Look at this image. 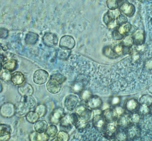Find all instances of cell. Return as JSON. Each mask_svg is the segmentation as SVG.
<instances>
[{
  "mask_svg": "<svg viewBox=\"0 0 152 141\" xmlns=\"http://www.w3.org/2000/svg\"><path fill=\"white\" fill-rule=\"evenodd\" d=\"M118 3L119 10L125 16L132 17L134 15L135 12V7L127 0H118Z\"/></svg>",
  "mask_w": 152,
  "mask_h": 141,
  "instance_id": "6da1fadb",
  "label": "cell"
},
{
  "mask_svg": "<svg viewBox=\"0 0 152 141\" xmlns=\"http://www.w3.org/2000/svg\"><path fill=\"white\" fill-rule=\"evenodd\" d=\"M75 113L78 116L79 120L87 123L91 119L93 115V111L89 108L83 105L79 106L76 108Z\"/></svg>",
  "mask_w": 152,
  "mask_h": 141,
  "instance_id": "7a4b0ae2",
  "label": "cell"
},
{
  "mask_svg": "<svg viewBox=\"0 0 152 141\" xmlns=\"http://www.w3.org/2000/svg\"><path fill=\"white\" fill-rule=\"evenodd\" d=\"M49 77V74L43 69L37 70L33 75V81L38 85H41L46 83Z\"/></svg>",
  "mask_w": 152,
  "mask_h": 141,
  "instance_id": "3957f363",
  "label": "cell"
},
{
  "mask_svg": "<svg viewBox=\"0 0 152 141\" xmlns=\"http://www.w3.org/2000/svg\"><path fill=\"white\" fill-rule=\"evenodd\" d=\"M75 41L71 36L65 35L62 37L59 41V46L60 48L64 49L71 50L75 46Z\"/></svg>",
  "mask_w": 152,
  "mask_h": 141,
  "instance_id": "277c9868",
  "label": "cell"
},
{
  "mask_svg": "<svg viewBox=\"0 0 152 141\" xmlns=\"http://www.w3.org/2000/svg\"><path fill=\"white\" fill-rule=\"evenodd\" d=\"M78 98L77 96L74 94H70L66 96L65 99L64 106L68 110L72 111L76 109L78 103Z\"/></svg>",
  "mask_w": 152,
  "mask_h": 141,
  "instance_id": "5b68a950",
  "label": "cell"
},
{
  "mask_svg": "<svg viewBox=\"0 0 152 141\" xmlns=\"http://www.w3.org/2000/svg\"><path fill=\"white\" fill-rule=\"evenodd\" d=\"M42 41L43 44L48 47H55L58 43V37L56 34L48 32L43 36Z\"/></svg>",
  "mask_w": 152,
  "mask_h": 141,
  "instance_id": "8992f818",
  "label": "cell"
},
{
  "mask_svg": "<svg viewBox=\"0 0 152 141\" xmlns=\"http://www.w3.org/2000/svg\"><path fill=\"white\" fill-rule=\"evenodd\" d=\"M118 125L117 122L111 123H107L104 127V135L107 138L111 139L115 136L117 131H118Z\"/></svg>",
  "mask_w": 152,
  "mask_h": 141,
  "instance_id": "52a82bcc",
  "label": "cell"
},
{
  "mask_svg": "<svg viewBox=\"0 0 152 141\" xmlns=\"http://www.w3.org/2000/svg\"><path fill=\"white\" fill-rule=\"evenodd\" d=\"M126 131L128 139L130 140L140 135V127L138 124H131L126 128Z\"/></svg>",
  "mask_w": 152,
  "mask_h": 141,
  "instance_id": "ba28073f",
  "label": "cell"
},
{
  "mask_svg": "<svg viewBox=\"0 0 152 141\" xmlns=\"http://www.w3.org/2000/svg\"><path fill=\"white\" fill-rule=\"evenodd\" d=\"M65 116L64 110L62 108H57L50 115V121L52 124H57Z\"/></svg>",
  "mask_w": 152,
  "mask_h": 141,
  "instance_id": "9c48e42d",
  "label": "cell"
},
{
  "mask_svg": "<svg viewBox=\"0 0 152 141\" xmlns=\"http://www.w3.org/2000/svg\"><path fill=\"white\" fill-rule=\"evenodd\" d=\"M61 88L62 84L51 78L47 83L48 91L52 94L59 93L61 91Z\"/></svg>",
  "mask_w": 152,
  "mask_h": 141,
  "instance_id": "30bf717a",
  "label": "cell"
},
{
  "mask_svg": "<svg viewBox=\"0 0 152 141\" xmlns=\"http://www.w3.org/2000/svg\"><path fill=\"white\" fill-rule=\"evenodd\" d=\"M15 107L11 103H6L3 104L1 108V115L3 117H11L15 114Z\"/></svg>",
  "mask_w": 152,
  "mask_h": 141,
  "instance_id": "8fae6325",
  "label": "cell"
},
{
  "mask_svg": "<svg viewBox=\"0 0 152 141\" xmlns=\"http://www.w3.org/2000/svg\"><path fill=\"white\" fill-rule=\"evenodd\" d=\"M140 103L135 98H130L126 100L124 103V108L128 112H132L137 111L140 107Z\"/></svg>",
  "mask_w": 152,
  "mask_h": 141,
  "instance_id": "7c38bea8",
  "label": "cell"
},
{
  "mask_svg": "<svg viewBox=\"0 0 152 141\" xmlns=\"http://www.w3.org/2000/svg\"><path fill=\"white\" fill-rule=\"evenodd\" d=\"M102 115L107 123H111L117 122L118 116L114 109H107L102 112Z\"/></svg>",
  "mask_w": 152,
  "mask_h": 141,
  "instance_id": "4fadbf2b",
  "label": "cell"
},
{
  "mask_svg": "<svg viewBox=\"0 0 152 141\" xmlns=\"http://www.w3.org/2000/svg\"><path fill=\"white\" fill-rule=\"evenodd\" d=\"M102 100L97 96H92L87 101V105L90 109H98L102 106Z\"/></svg>",
  "mask_w": 152,
  "mask_h": 141,
  "instance_id": "5bb4252c",
  "label": "cell"
},
{
  "mask_svg": "<svg viewBox=\"0 0 152 141\" xmlns=\"http://www.w3.org/2000/svg\"><path fill=\"white\" fill-rule=\"evenodd\" d=\"M117 123L119 127L121 128H125L132 124L130 118V114L125 112L123 115L119 116L117 120Z\"/></svg>",
  "mask_w": 152,
  "mask_h": 141,
  "instance_id": "9a60e30c",
  "label": "cell"
},
{
  "mask_svg": "<svg viewBox=\"0 0 152 141\" xmlns=\"http://www.w3.org/2000/svg\"><path fill=\"white\" fill-rule=\"evenodd\" d=\"M18 92L23 97L31 96L33 93V87L30 84L24 83L19 86Z\"/></svg>",
  "mask_w": 152,
  "mask_h": 141,
  "instance_id": "2e32d148",
  "label": "cell"
},
{
  "mask_svg": "<svg viewBox=\"0 0 152 141\" xmlns=\"http://www.w3.org/2000/svg\"><path fill=\"white\" fill-rule=\"evenodd\" d=\"M93 123L94 126L97 128H104L106 122L102 116V113L94 116Z\"/></svg>",
  "mask_w": 152,
  "mask_h": 141,
  "instance_id": "e0dca14e",
  "label": "cell"
},
{
  "mask_svg": "<svg viewBox=\"0 0 152 141\" xmlns=\"http://www.w3.org/2000/svg\"><path fill=\"white\" fill-rule=\"evenodd\" d=\"M11 81L14 86H21L24 83L25 78L21 72H15L11 74Z\"/></svg>",
  "mask_w": 152,
  "mask_h": 141,
  "instance_id": "ac0fdd59",
  "label": "cell"
},
{
  "mask_svg": "<svg viewBox=\"0 0 152 141\" xmlns=\"http://www.w3.org/2000/svg\"><path fill=\"white\" fill-rule=\"evenodd\" d=\"M48 127L47 122L44 120H38L34 123V129L38 133H45Z\"/></svg>",
  "mask_w": 152,
  "mask_h": 141,
  "instance_id": "d6986e66",
  "label": "cell"
},
{
  "mask_svg": "<svg viewBox=\"0 0 152 141\" xmlns=\"http://www.w3.org/2000/svg\"><path fill=\"white\" fill-rule=\"evenodd\" d=\"M134 43L136 45L140 46L142 45L144 41V34L142 30H137L134 33L133 35Z\"/></svg>",
  "mask_w": 152,
  "mask_h": 141,
  "instance_id": "ffe728a7",
  "label": "cell"
},
{
  "mask_svg": "<svg viewBox=\"0 0 152 141\" xmlns=\"http://www.w3.org/2000/svg\"><path fill=\"white\" fill-rule=\"evenodd\" d=\"M22 102L24 107L28 109L32 108L36 106V100L31 96L23 97Z\"/></svg>",
  "mask_w": 152,
  "mask_h": 141,
  "instance_id": "44dd1931",
  "label": "cell"
},
{
  "mask_svg": "<svg viewBox=\"0 0 152 141\" xmlns=\"http://www.w3.org/2000/svg\"><path fill=\"white\" fill-rule=\"evenodd\" d=\"M2 65V67L4 70H7L9 72L14 71L16 69L17 65V62L14 60H9L5 61L4 62L1 63Z\"/></svg>",
  "mask_w": 152,
  "mask_h": 141,
  "instance_id": "7402d4cb",
  "label": "cell"
},
{
  "mask_svg": "<svg viewBox=\"0 0 152 141\" xmlns=\"http://www.w3.org/2000/svg\"><path fill=\"white\" fill-rule=\"evenodd\" d=\"M39 117V116L35 111H30L26 115V120L31 124L36 123L38 121Z\"/></svg>",
  "mask_w": 152,
  "mask_h": 141,
  "instance_id": "603a6c76",
  "label": "cell"
},
{
  "mask_svg": "<svg viewBox=\"0 0 152 141\" xmlns=\"http://www.w3.org/2000/svg\"><path fill=\"white\" fill-rule=\"evenodd\" d=\"M103 53L105 56L111 59H114L118 57V56L115 52L114 49H113L110 46H107L104 47L103 50Z\"/></svg>",
  "mask_w": 152,
  "mask_h": 141,
  "instance_id": "cb8c5ba5",
  "label": "cell"
},
{
  "mask_svg": "<svg viewBox=\"0 0 152 141\" xmlns=\"http://www.w3.org/2000/svg\"><path fill=\"white\" fill-rule=\"evenodd\" d=\"M39 39V36L33 32H28L26 35L25 41L27 44L31 45L36 43Z\"/></svg>",
  "mask_w": 152,
  "mask_h": 141,
  "instance_id": "d4e9b609",
  "label": "cell"
},
{
  "mask_svg": "<svg viewBox=\"0 0 152 141\" xmlns=\"http://www.w3.org/2000/svg\"><path fill=\"white\" fill-rule=\"evenodd\" d=\"M131 24L128 22H127L126 24H123L121 26L118 27L117 28V30L119 32V34L124 36L128 33L131 30Z\"/></svg>",
  "mask_w": 152,
  "mask_h": 141,
  "instance_id": "484cf974",
  "label": "cell"
},
{
  "mask_svg": "<svg viewBox=\"0 0 152 141\" xmlns=\"http://www.w3.org/2000/svg\"><path fill=\"white\" fill-rule=\"evenodd\" d=\"M140 104L150 106L152 103V96L149 94H144L140 97L139 100Z\"/></svg>",
  "mask_w": 152,
  "mask_h": 141,
  "instance_id": "4316f807",
  "label": "cell"
},
{
  "mask_svg": "<svg viewBox=\"0 0 152 141\" xmlns=\"http://www.w3.org/2000/svg\"><path fill=\"white\" fill-rule=\"evenodd\" d=\"M134 44V41L133 36H130V35L124 36L121 43V45L123 46L128 47H131Z\"/></svg>",
  "mask_w": 152,
  "mask_h": 141,
  "instance_id": "83f0119b",
  "label": "cell"
},
{
  "mask_svg": "<svg viewBox=\"0 0 152 141\" xmlns=\"http://www.w3.org/2000/svg\"><path fill=\"white\" fill-rule=\"evenodd\" d=\"M58 128L54 124L50 125L48 127L47 131H45V134L47 135L49 137H54L58 133Z\"/></svg>",
  "mask_w": 152,
  "mask_h": 141,
  "instance_id": "f1b7e54d",
  "label": "cell"
},
{
  "mask_svg": "<svg viewBox=\"0 0 152 141\" xmlns=\"http://www.w3.org/2000/svg\"><path fill=\"white\" fill-rule=\"evenodd\" d=\"M115 139L118 141H127L128 140V136L126 133V130L123 129L117 131L115 135Z\"/></svg>",
  "mask_w": 152,
  "mask_h": 141,
  "instance_id": "f546056e",
  "label": "cell"
},
{
  "mask_svg": "<svg viewBox=\"0 0 152 141\" xmlns=\"http://www.w3.org/2000/svg\"><path fill=\"white\" fill-rule=\"evenodd\" d=\"M11 128L9 125L1 124L0 125V136H4L11 134Z\"/></svg>",
  "mask_w": 152,
  "mask_h": 141,
  "instance_id": "4dcf8cb0",
  "label": "cell"
},
{
  "mask_svg": "<svg viewBox=\"0 0 152 141\" xmlns=\"http://www.w3.org/2000/svg\"><path fill=\"white\" fill-rule=\"evenodd\" d=\"M34 137H32L34 141H48L49 140V136L45 133H38L36 132L34 133Z\"/></svg>",
  "mask_w": 152,
  "mask_h": 141,
  "instance_id": "1f68e13d",
  "label": "cell"
},
{
  "mask_svg": "<svg viewBox=\"0 0 152 141\" xmlns=\"http://www.w3.org/2000/svg\"><path fill=\"white\" fill-rule=\"evenodd\" d=\"M60 123L61 126L63 128H69L72 125L69 118V115H65Z\"/></svg>",
  "mask_w": 152,
  "mask_h": 141,
  "instance_id": "d6a6232c",
  "label": "cell"
},
{
  "mask_svg": "<svg viewBox=\"0 0 152 141\" xmlns=\"http://www.w3.org/2000/svg\"><path fill=\"white\" fill-rule=\"evenodd\" d=\"M35 111L38 114L39 117H43L47 113V107L44 104H40L36 107Z\"/></svg>",
  "mask_w": 152,
  "mask_h": 141,
  "instance_id": "836d02e7",
  "label": "cell"
},
{
  "mask_svg": "<svg viewBox=\"0 0 152 141\" xmlns=\"http://www.w3.org/2000/svg\"><path fill=\"white\" fill-rule=\"evenodd\" d=\"M137 111L141 116H146L150 114V106L140 104Z\"/></svg>",
  "mask_w": 152,
  "mask_h": 141,
  "instance_id": "e575fe53",
  "label": "cell"
},
{
  "mask_svg": "<svg viewBox=\"0 0 152 141\" xmlns=\"http://www.w3.org/2000/svg\"><path fill=\"white\" fill-rule=\"evenodd\" d=\"M141 115L138 113L137 111L132 112L130 114V118L132 124H138L140 122Z\"/></svg>",
  "mask_w": 152,
  "mask_h": 141,
  "instance_id": "d590c367",
  "label": "cell"
},
{
  "mask_svg": "<svg viewBox=\"0 0 152 141\" xmlns=\"http://www.w3.org/2000/svg\"><path fill=\"white\" fill-rule=\"evenodd\" d=\"M70 54H71L70 50L61 48L58 51V57L62 60H66L69 58Z\"/></svg>",
  "mask_w": 152,
  "mask_h": 141,
  "instance_id": "8d00e7d4",
  "label": "cell"
},
{
  "mask_svg": "<svg viewBox=\"0 0 152 141\" xmlns=\"http://www.w3.org/2000/svg\"><path fill=\"white\" fill-rule=\"evenodd\" d=\"M50 78L55 79L56 81L59 82L61 84L64 83L65 81L66 80V78L64 77L63 74L59 73H57L52 74Z\"/></svg>",
  "mask_w": 152,
  "mask_h": 141,
  "instance_id": "74e56055",
  "label": "cell"
},
{
  "mask_svg": "<svg viewBox=\"0 0 152 141\" xmlns=\"http://www.w3.org/2000/svg\"><path fill=\"white\" fill-rule=\"evenodd\" d=\"M118 0H107V6L109 10H115L118 7Z\"/></svg>",
  "mask_w": 152,
  "mask_h": 141,
  "instance_id": "f35d334b",
  "label": "cell"
},
{
  "mask_svg": "<svg viewBox=\"0 0 152 141\" xmlns=\"http://www.w3.org/2000/svg\"><path fill=\"white\" fill-rule=\"evenodd\" d=\"M107 13L108 14V15L112 18V19L116 20L117 18L119 16L121 15V12L118 8V9H115V10H109L107 12Z\"/></svg>",
  "mask_w": 152,
  "mask_h": 141,
  "instance_id": "ab89813d",
  "label": "cell"
},
{
  "mask_svg": "<svg viewBox=\"0 0 152 141\" xmlns=\"http://www.w3.org/2000/svg\"><path fill=\"white\" fill-rule=\"evenodd\" d=\"M11 74H12L10 73V72L7 70H4V71H2L1 73L0 77H1V79L5 81H8L9 80H11Z\"/></svg>",
  "mask_w": 152,
  "mask_h": 141,
  "instance_id": "60d3db41",
  "label": "cell"
},
{
  "mask_svg": "<svg viewBox=\"0 0 152 141\" xmlns=\"http://www.w3.org/2000/svg\"><path fill=\"white\" fill-rule=\"evenodd\" d=\"M118 26H121L123 24H125L127 22V18L125 15H121L117 17L116 19L115 20Z\"/></svg>",
  "mask_w": 152,
  "mask_h": 141,
  "instance_id": "b9f144b4",
  "label": "cell"
},
{
  "mask_svg": "<svg viewBox=\"0 0 152 141\" xmlns=\"http://www.w3.org/2000/svg\"><path fill=\"white\" fill-rule=\"evenodd\" d=\"M121 102V98L119 96H113L110 99V104L114 107L118 106Z\"/></svg>",
  "mask_w": 152,
  "mask_h": 141,
  "instance_id": "7bdbcfd3",
  "label": "cell"
},
{
  "mask_svg": "<svg viewBox=\"0 0 152 141\" xmlns=\"http://www.w3.org/2000/svg\"><path fill=\"white\" fill-rule=\"evenodd\" d=\"M81 98L84 100L87 101L92 96V93L89 90H83L81 91L80 94Z\"/></svg>",
  "mask_w": 152,
  "mask_h": 141,
  "instance_id": "ee69618b",
  "label": "cell"
},
{
  "mask_svg": "<svg viewBox=\"0 0 152 141\" xmlns=\"http://www.w3.org/2000/svg\"><path fill=\"white\" fill-rule=\"evenodd\" d=\"M113 109L116 112L118 116V117L126 112V110L125 109V108L119 105L114 107Z\"/></svg>",
  "mask_w": 152,
  "mask_h": 141,
  "instance_id": "f6af8a7d",
  "label": "cell"
},
{
  "mask_svg": "<svg viewBox=\"0 0 152 141\" xmlns=\"http://www.w3.org/2000/svg\"><path fill=\"white\" fill-rule=\"evenodd\" d=\"M57 136H59L64 141H68L69 139V136L68 133L66 131H59Z\"/></svg>",
  "mask_w": 152,
  "mask_h": 141,
  "instance_id": "bcb514c9",
  "label": "cell"
},
{
  "mask_svg": "<svg viewBox=\"0 0 152 141\" xmlns=\"http://www.w3.org/2000/svg\"><path fill=\"white\" fill-rule=\"evenodd\" d=\"M123 46L121 44L117 45L114 47V50L118 56H121L123 55Z\"/></svg>",
  "mask_w": 152,
  "mask_h": 141,
  "instance_id": "7dc6e473",
  "label": "cell"
},
{
  "mask_svg": "<svg viewBox=\"0 0 152 141\" xmlns=\"http://www.w3.org/2000/svg\"><path fill=\"white\" fill-rule=\"evenodd\" d=\"M124 37V36L119 34V32L117 30V29H115L114 31L113 32V37L114 40H115V41L121 40Z\"/></svg>",
  "mask_w": 152,
  "mask_h": 141,
  "instance_id": "c3c4849f",
  "label": "cell"
},
{
  "mask_svg": "<svg viewBox=\"0 0 152 141\" xmlns=\"http://www.w3.org/2000/svg\"><path fill=\"white\" fill-rule=\"evenodd\" d=\"M144 67L148 71L152 70V58H150L145 61L144 63Z\"/></svg>",
  "mask_w": 152,
  "mask_h": 141,
  "instance_id": "681fc988",
  "label": "cell"
},
{
  "mask_svg": "<svg viewBox=\"0 0 152 141\" xmlns=\"http://www.w3.org/2000/svg\"><path fill=\"white\" fill-rule=\"evenodd\" d=\"M9 35V31L5 28H1L0 29V37L1 38H6Z\"/></svg>",
  "mask_w": 152,
  "mask_h": 141,
  "instance_id": "f907efd6",
  "label": "cell"
},
{
  "mask_svg": "<svg viewBox=\"0 0 152 141\" xmlns=\"http://www.w3.org/2000/svg\"><path fill=\"white\" fill-rule=\"evenodd\" d=\"M114 20H115L112 19V18L108 15V14L107 13V12L106 13L104 14V16L103 17V21L104 22V24H106L107 26Z\"/></svg>",
  "mask_w": 152,
  "mask_h": 141,
  "instance_id": "816d5d0a",
  "label": "cell"
},
{
  "mask_svg": "<svg viewBox=\"0 0 152 141\" xmlns=\"http://www.w3.org/2000/svg\"><path fill=\"white\" fill-rule=\"evenodd\" d=\"M82 86L80 84L77 83L75 84L73 86H72V89L74 90V91L76 92H80L82 91Z\"/></svg>",
  "mask_w": 152,
  "mask_h": 141,
  "instance_id": "f5cc1de1",
  "label": "cell"
},
{
  "mask_svg": "<svg viewBox=\"0 0 152 141\" xmlns=\"http://www.w3.org/2000/svg\"><path fill=\"white\" fill-rule=\"evenodd\" d=\"M10 138V134L4 136H0V141H8Z\"/></svg>",
  "mask_w": 152,
  "mask_h": 141,
  "instance_id": "db71d44e",
  "label": "cell"
},
{
  "mask_svg": "<svg viewBox=\"0 0 152 141\" xmlns=\"http://www.w3.org/2000/svg\"><path fill=\"white\" fill-rule=\"evenodd\" d=\"M51 141H64L59 136H56L53 139L51 140Z\"/></svg>",
  "mask_w": 152,
  "mask_h": 141,
  "instance_id": "11a10c76",
  "label": "cell"
},
{
  "mask_svg": "<svg viewBox=\"0 0 152 141\" xmlns=\"http://www.w3.org/2000/svg\"><path fill=\"white\" fill-rule=\"evenodd\" d=\"M131 141H142V140L140 138V136H139V137H136L135 138L131 140Z\"/></svg>",
  "mask_w": 152,
  "mask_h": 141,
  "instance_id": "9f6ffc18",
  "label": "cell"
},
{
  "mask_svg": "<svg viewBox=\"0 0 152 141\" xmlns=\"http://www.w3.org/2000/svg\"><path fill=\"white\" fill-rule=\"evenodd\" d=\"M150 114H151L152 115V103L151 104V105L150 106Z\"/></svg>",
  "mask_w": 152,
  "mask_h": 141,
  "instance_id": "6f0895ef",
  "label": "cell"
},
{
  "mask_svg": "<svg viewBox=\"0 0 152 141\" xmlns=\"http://www.w3.org/2000/svg\"><path fill=\"white\" fill-rule=\"evenodd\" d=\"M118 141L116 139H113V140H112V141Z\"/></svg>",
  "mask_w": 152,
  "mask_h": 141,
  "instance_id": "680465c9",
  "label": "cell"
},
{
  "mask_svg": "<svg viewBox=\"0 0 152 141\" xmlns=\"http://www.w3.org/2000/svg\"></svg>",
  "mask_w": 152,
  "mask_h": 141,
  "instance_id": "91938a15",
  "label": "cell"
}]
</instances>
